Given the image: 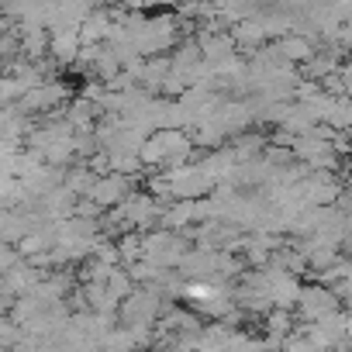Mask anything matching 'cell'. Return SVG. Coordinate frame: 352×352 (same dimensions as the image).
<instances>
[{
    "mask_svg": "<svg viewBox=\"0 0 352 352\" xmlns=\"http://www.w3.org/2000/svg\"><path fill=\"white\" fill-rule=\"evenodd\" d=\"M194 159H197V142H194V131H184V128L155 131L142 148V162L152 173H166L173 166H187Z\"/></svg>",
    "mask_w": 352,
    "mask_h": 352,
    "instance_id": "cell-1",
    "label": "cell"
},
{
    "mask_svg": "<svg viewBox=\"0 0 352 352\" xmlns=\"http://www.w3.org/2000/svg\"><path fill=\"white\" fill-rule=\"evenodd\" d=\"M145 239V259L148 263H155L159 270H180V263L190 256V249H194V242L187 239V235H180V232H166V228H155V232H148V235H142Z\"/></svg>",
    "mask_w": 352,
    "mask_h": 352,
    "instance_id": "cell-2",
    "label": "cell"
},
{
    "mask_svg": "<svg viewBox=\"0 0 352 352\" xmlns=\"http://www.w3.org/2000/svg\"><path fill=\"white\" fill-rule=\"evenodd\" d=\"M169 307H173V304H166L155 290L138 287V290L118 307V321H121L124 328H155Z\"/></svg>",
    "mask_w": 352,
    "mask_h": 352,
    "instance_id": "cell-3",
    "label": "cell"
},
{
    "mask_svg": "<svg viewBox=\"0 0 352 352\" xmlns=\"http://www.w3.org/2000/svg\"><path fill=\"white\" fill-rule=\"evenodd\" d=\"M338 311H345V307H342V300H338L335 290H328V287L318 283V280H307V283H304L300 300H297V318H300V324H318V321H324V318H331V314H338Z\"/></svg>",
    "mask_w": 352,
    "mask_h": 352,
    "instance_id": "cell-4",
    "label": "cell"
},
{
    "mask_svg": "<svg viewBox=\"0 0 352 352\" xmlns=\"http://www.w3.org/2000/svg\"><path fill=\"white\" fill-rule=\"evenodd\" d=\"M166 176H169V187H173L176 201H204L214 194V184L204 176V169L197 162L173 166V169H166Z\"/></svg>",
    "mask_w": 352,
    "mask_h": 352,
    "instance_id": "cell-5",
    "label": "cell"
},
{
    "mask_svg": "<svg viewBox=\"0 0 352 352\" xmlns=\"http://www.w3.org/2000/svg\"><path fill=\"white\" fill-rule=\"evenodd\" d=\"M259 273V287L263 294L270 297L273 307H283V311H297V300H300V276H290V273H280V270H256Z\"/></svg>",
    "mask_w": 352,
    "mask_h": 352,
    "instance_id": "cell-6",
    "label": "cell"
},
{
    "mask_svg": "<svg viewBox=\"0 0 352 352\" xmlns=\"http://www.w3.org/2000/svg\"><path fill=\"white\" fill-rule=\"evenodd\" d=\"M145 180V176H142ZM138 190V180L135 176H121V173H107V176H100L97 180V187H94V194H90V201L107 214V211H114V208H121L131 194Z\"/></svg>",
    "mask_w": 352,
    "mask_h": 352,
    "instance_id": "cell-7",
    "label": "cell"
},
{
    "mask_svg": "<svg viewBox=\"0 0 352 352\" xmlns=\"http://www.w3.org/2000/svg\"><path fill=\"white\" fill-rule=\"evenodd\" d=\"M297 245H300V252H304V259H307L311 276H321V273H328L335 263L345 259V256H342V245L324 242V239H307V242H297Z\"/></svg>",
    "mask_w": 352,
    "mask_h": 352,
    "instance_id": "cell-8",
    "label": "cell"
},
{
    "mask_svg": "<svg viewBox=\"0 0 352 352\" xmlns=\"http://www.w3.org/2000/svg\"><path fill=\"white\" fill-rule=\"evenodd\" d=\"M276 49H280V56H283V63H290V66H304V63H311L314 56H318V42L307 35V32H290V35H283L280 42H276Z\"/></svg>",
    "mask_w": 352,
    "mask_h": 352,
    "instance_id": "cell-9",
    "label": "cell"
},
{
    "mask_svg": "<svg viewBox=\"0 0 352 352\" xmlns=\"http://www.w3.org/2000/svg\"><path fill=\"white\" fill-rule=\"evenodd\" d=\"M80 52H83V35H80V28H59V32H52V59L63 66V69H73L76 66V59H80Z\"/></svg>",
    "mask_w": 352,
    "mask_h": 352,
    "instance_id": "cell-10",
    "label": "cell"
},
{
    "mask_svg": "<svg viewBox=\"0 0 352 352\" xmlns=\"http://www.w3.org/2000/svg\"><path fill=\"white\" fill-rule=\"evenodd\" d=\"M169 73H173V56H152V59H145V73H142L138 87L162 97V87H166Z\"/></svg>",
    "mask_w": 352,
    "mask_h": 352,
    "instance_id": "cell-11",
    "label": "cell"
},
{
    "mask_svg": "<svg viewBox=\"0 0 352 352\" xmlns=\"http://www.w3.org/2000/svg\"><path fill=\"white\" fill-rule=\"evenodd\" d=\"M97 180H100V176H97V173H94L87 162H76V166H69V169H66V176H63V187H66L73 197L87 201V197L94 194Z\"/></svg>",
    "mask_w": 352,
    "mask_h": 352,
    "instance_id": "cell-12",
    "label": "cell"
},
{
    "mask_svg": "<svg viewBox=\"0 0 352 352\" xmlns=\"http://www.w3.org/2000/svg\"><path fill=\"white\" fill-rule=\"evenodd\" d=\"M118 249H121V266H124V270H131V266L145 263V239H142L138 232L124 235V239L118 242Z\"/></svg>",
    "mask_w": 352,
    "mask_h": 352,
    "instance_id": "cell-13",
    "label": "cell"
}]
</instances>
